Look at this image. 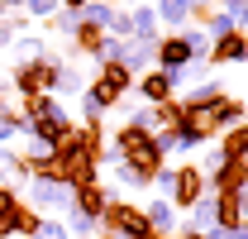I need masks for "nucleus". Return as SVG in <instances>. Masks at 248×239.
Wrapping results in <instances>:
<instances>
[{
    "instance_id": "1",
    "label": "nucleus",
    "mask_w": 248,
    "mask_h": 239,
    "mask_svg": "<svg viewBox=\"0 0 248 239\" xmlns=\"http://www.w3.org/2000/svg\"><path fill=\"white\" fill-rule=\"evenodd\" d=\"M100 139H105V129L100 124H72L67 134H62L58 144V163H53V177L67 182V187H81V182H95V153H100Z\"/></svg>"
},
{
    "instance_id": "2",
    "label": "nucleus",
    "mask_w": 248,
    "mask_h": 239,
    "mask_svg": "<svg viewBox=\"0 0 248 239\" xmlns=\"http://www.w3.org/2000/svg\"><path fill=\"white\" fill-rule=\"evenodd\" d=\"M19 115L29 120V134H24V139H43V144H58L62 134L72 129V115L62 110V101H53V96H38V101H19Z\"/></svg>"
},
{
    "instance_id": "3",
    "label": "nucleus",
    "mask_w": 248,
    "mask_h": 239,
    "mask_svg": "<svg viewBox=\"0 0 248 239\" xmlns=\"http://www.w3.org/2000/svg\"><path fill=\"white\" fill-rule=\"evenodd\" d=\"M58 67H62L58 53H48V58H38V62H15V72H10V91H15L19 101L53 96V77H58Z\"/></svg>"
},
{
    "instance_id": "4",
    "label": "nucleus",
    "mask_w": 248,
    "mask_h": 239,
    "mask_svg": "<svg viewBox=\"0 0 248 239\" xmlns=\"http://www.w3.org/2000/svg\"><path fill=\"white\" fill-rule=\"evenodd\" d=\"M91 86V96L105 105V110H115L124 101V91L134 86V77H129V67L124 62H105V67H95V82H86Z\"/></svg>"
},
{
    "instance_id": "5",
    "label": "nucleus",
    "mask_w": 248,
    "mask_h": 239,
    "mask_svg": "<svg viewBox=\"0 0 248 239\" xmlns=\"http://www.w3.org/2000/svg\"><path fill=\"white\" fill-rule=\"evenodd\" d=\"M100 230H120L124 239H148L153 230H148V220H143V206H134V201H110L105 206V215H100Z\"/></svg>"
},
{
    "instance_id": "6",
    "label": "nucleus",
    "mask_w": 248,
    "mask_h": 239,
    "mask_svg": "<svg viewBox=\"0 0 248 239\" xmlns=\"http://www.w3.org/2000/svg\"><path fill=\"white\" fill-rule=\"evenodd\" d=\"M205 191H210V187H205V177H201L196 163H177V168H172V191H167L172 210H191Z\"/></svg>"
},
{
    "instance_id": "7",
    "label": "nucleus",
    "mask_w": 248,
    "mask_h": 239,
    "mask_svg": "<svg viewBox=\"0 0 248 239\" xmlns=\"http://www.w3.org/2000/svg\"><path fill=\"white\" fill-rule=\"evenodd\" d=\"M24 206H33L38 215L43 210H72V187L67 182H58V177H29V201Z\"/></svg>"
},
{
    "instance_id": "8",
    "label": "nucleus",
    "mask_w": 248,
    "mask_h": 239,
    "mask_svg": "<svg viewBox=\"0 0 248 239\" xmlns=\"http://www.w3.org/2000/svg\"><path fill=\"white\" fill-rule=\"evenodd\" d=\"M153 67H157V72H167V77H177V72H186V67H191V48H186L182 34H162V38H157Z\"/></svg>"
},
{
    "instance_id": "9",
    "label": "nucleus",
    "mask_w": 248,
    "mask_h": 239,
    "mask_svg": "<svg viewBox=\"0 0 248 239\" xmlns=\"http://www.w3.org/2000/svg\"><path fill=\"white\" fill-rule=\"evenodd\" d=\"M124 163H129V168H134V172H139V177L148 182V187H153V177H157V168H162V163H167V158H162V153H157V144H153V134H143V139H134V144H129V149H124Z\"/></svg>"
},
{
    "instance_id": "10",
    "label": "nucleus",
    "mask_w": 248,
    "mask_h": 239,
    "mask_svg": "<svg viewBox=\"0 0 248 239\" xmlns=\"http://www.w3.org/2000/svg\"><path fill=\"white\" fill-rule=\"evenodd\" d=\"M110 201H115V191L100 187V182H81V187H72V210H81V215H91V220H100Z\"/></svg>"
},
{
    "instance_id": "11",
    "label": "nucleus",
    "mask_w": 248,
    "mask_h": 239,
    "mask_svg": "<svg viewBox=\"0 0 248 239\" xmlns=\"http://www.w3.org/2000/svg\"><path fill=\"white\" fill-rule=\"evenodd\" d=\"M205 187L210 191H244L248 187V158H224L215 172L205 177Z\"/></svg>"
},
{
    "instance_id": "12",
    "label": "nucleus",
    "mask_w": 248,
    "mask_h": 239,
    "mask_svg": "<svg viewBox=\"0 0 248 239\" xmlns=\"http://www.w3.org/2000/svg\"><path fill=\"white\" fill-rule=\"evenodd\" d=\"M134 86H139V101H143V105H162V101H172V96H177L172 77H167V72H157V67H148L143 77H134Z\"/></svg>"
},
{
    "instance_id": "13",
    "label": "nucleus",
    "mask_w": 248,
    "mask_h": 239,
    "mask_svg": "<svg viewBox=\"0 0 248 239\" xmlns=\"http://www.w3.org/2000/svg\"><path fill=\"white\" fill-rule=\"evenodd\" d=\"M205 62H224V67H229V62H248V34L234 29V34H224V38H215Z\"/></svg>"
},
{
    "instance_id": "14",
    "label": "nucleus",
    "mask_w": 248,
    "mask_h": 239,
    "mask_svg": "<svg viewBox=\"0 0 248 239\" xmlns=\"http://www.w3.org/2000/svg\"><path fill=\"white\" fill-rule=\"evenodd\" d=\"M153 15H157V29L182 34L186 24H191V0H157V5H153Z\"/></svg>"
},
{
    "instance_id": "15",
    "label": "nucleus",
    "mask_w": 248,
    "mask_h": 239,
    "mask_svg": "<svg viewBox=\"0 0 248 239\" xmlns=\"http://www.w3.org/2000/svg\"><path fill=\"white\" fill-rule=\"evenodd\" d=\"M234 124H248V105L234 101V96H224V101L215 105V115H210V129H215V139H219V134L234 129Z\"/></svg>"
},
{
    "instance_id": "16",
    "label": "nucleus",
    "mask_w": 248,
    "mask_h": 239,
    "mask_svg": "<svg viewBox=\"0 0 248 239\" xmlns=\"http://www.w3.org/2000/svg\"><path fill=\"white\" fill-rule=\"evenodd\" d=\"M153 48H157V43H134V38H124L120 62L129 67V77H143V72L153 67Z\"/></svg>"
},
{
    "instance_id": "17",
    "label": "nucleus",
    "mask_w": 248,
    "mask_h": 239,
    "mask_svg": "<svg viewBox=\"0 0 248 239\" xmlns=\"http://www.w3.org/2000/svg\"><path fill=\"white\" fill-rule=\"evenodd\" d=\"M167 134H172V149H177V153H196V149H205V144H210V134H205L196 120H182V124H177V129H167Z\"/></svg>"
},
{
    "instance_id": "18",
    "label": "nucleus",
    "mask_w": 248,
    "mask_h": 239,
    "mask_svg": "<svg viewBox=\"0 0 248 239\" xmlns=\"http://www.w3.org/2000/svg\"><path fill=\"white\" fill-rule=\"evenodd\" d=\"M143 220H148L153 235H167V239H172V230H177V210H172V201H162V196L143 206Z\"/></svg>"
},
{
    "instance_id": "19",
    "label": "nucleus",
    "mask_w": 248,
    "mask_h": 239,
    "mask_svg": "<svg viewBox=\"0 0 248 239\" xmlns=\"http://www.w3.org/2000/svg\"><path fill=\"white\" fill-rule=\"evenodd\" d=\"M186 215H191V220H186V230H191V235H210V230H215V191H205V196L186 210Z\"/></svg>"
},
{
    "instance_id": "20",
    "label": "nucleus",
    "mask_w": 248,
    "mask_h": 239,
    "mask_svg": "<svg viewBox=\"0 0 248 239\" xmlns=\"http://www.w3.org/2000/svg\"><path fill=\"white\" fill-rule=\"evenodd\" d=\"M215 144H219V153H224V158H248V124H234V129H224Z\"/></svg>"
},
{
    "instance_id": "21",
    "label": "nucleus",
    "mask_w": 248,
    "mask_h": 239,
    "mask_svg": "<svg viewBox=\"0 0 248 239\" xmlns=\"http://www.w3.org/2000/svg\"><path fill=\"white\" fill-rule=\"evenodd\" d=\"M15 62H38V58H48V43L43 38H33V34H15Z\"/></svg>"
},
{
    "instance_id": "22",
    "label": "nucleus",
    "mask_w": 248,
    "mask_h": 239,
    "mask_svg": "<svg viewBox=\"0 0 248 239\" xmlns=\"http://www.w3.org/2000/svg\"><path fill=\"white\" fill-rule=\"evenodd\" d=\"M110 19H115V5L110 0H86V10H81V24H91V29H110Z\"/></svg>"
},
{
    "instance_id": "23",
    "label": "nucleus",
    "mask_w": 248,
    "mask_h": 239,
    "mask_svg": "<svg viewBox=\"0 0 248 239\" xmlns=\"http://www.w3.org/2000/svg\"><path fill=\"white\" fill-rule=\"evenodd\" d=\"M38 29H48V34H58V38H72V34L81 29V15H72V10H58V15H48Z\"/></svg>"
},
{
    "instance_id": "24",
    "label": "nucleus",
    "mask_w": 248,
    "mask_h": 239,
    "mask_svg": "<svg viewBox=\"0 0 248 239\" xmlns=\"http://www.w3.org/2000/svg\"><path fill=\"white\" fill-rule=\"evenodd\" d=\"M86 91V77L77 72V67H58V77H53V96H81Z\"/></svg>"
},
{
    "instance_id": "25",
    "label": "nucleus",
    "mask_w": 248,
    "mask_h": 239,
    "mask_svg": "<svg viewBox=\"0 0 248 239\" xmlns=\"http://www.w3.org/2000/svg\"><path fill=\"white\" fill-rule=\"evenodd\" d=\"M182 38H186V48H191V62L210 58V34L205 29H182Z\"/></svg>"
},
{
    "instance_id": "26",
    "label": "nucleus",
    "mask_w": 248,
    "mask_h": 239,
    "mask_svg": "<svg viewBox=\"0 0 248 239\" xmlns=\"http://www.w3.org/2000/svg\"><path fill=\"white\" fill-rule=\"evenodd\" d=\"M38 220H43V215H38L33 206H24V201H19V210H15V235H19V239H33Z\"/></svg>"
},
{
    "instance_id": "27",
    "label": "nucleus",
    "mask_w": 248,
    "mask_h": 239,
    "mask_svg": "<svg viewBox=\"0 0 248 239\" xmlns=\"http://www.w3.org/2000/svg\"><path fill=\"white\" fill-rule=\"evenodd\" d=\"M120 48H124V38H110V34H105V38H100V43H95V67H105V62H120Z\"/></svg>"
},
{
    "instance_id": "28",
    "label": "nucleus",
    "mask_w": 248,
    "mask_h": 239,
    "mask_svg": "<svg viewBox=\"0 0 248 239\" xmlns=\"http://www.w3.org/2000/svg\"><path fill=\"white\" fill-rule=\"evenodd\" d=\"M201 29L210 34V43H215V38H224V34H234V19H229V15H224V10H215V15H210V19H205V24H201Z\"/></svg>"
},
{
    "instance_id": "29",
    "label": "nucleus",
    "mask_w": 248,
    "mask_h": 239,
    "mask_svg": "<svg viewBox=\"0 0 248 239\" xmlns=\"http://www.w3.org/2000/svg\"><path fill=\"white\" fill-rule=\"evenodd\" d=\"M33 239H72V235H67V225H62L58 215H43L38 230H33Z\"/></svg>"
},
{
    "instance_id": "30",
    "label": "nucleus",
    "mask_w": 248,
    "mask_h": 239,
    "mask_svg": "<svg viewBox=\"0 0 248 239\" xmlns=\"http://www.w3.org/2000/svg\"><path fill=\"white\" fill-rule=\"evenodd\" d=\"M48 15H58V0H24V19H33V24H43Z\"/></svg>"
},
{
    "instance_id": "31",
    "label": "nucleus",
    "mask_w": 248,
    "mask_h": 239,
    "mask_svg": "<svg viewBox=\"0 0 248 239\" xmlns=\"http://www.w3.org/2000/svg\"><path fill=\"white\" fill-rule=\"evenodd\" d=\"M115 182H120V187H129V191H143V187H148V182L139 177L129 163H115Z\"/></svg>"
},
{
    "instance_id": "32",
    "label": "nucleus",
    "mask_w": 248,
    "mask_h": 239,
    "mask_svg": "<svg viewBox=\"0 0 248 239\" xmlns=\"http://www.w3.org/2000/svg\"><path fill=\"white\" fill-rule=\"evenodd\" d=\"M219 163H224V153H219V144H210V149L201 153V163H196V168H201V177H210Z\"/></svg>"
},
{
    "instance_id": "33",
    "label": "nucleus",
    "mask_w": 248,
    "mask_h": 239,
    "mask_svg": "<svg viewBox=\"0 0 248 239\" xmlns=\"http://www.w3.org/2000/svg\"><path fill=\"white\" fill-rule=\"evenodd\" d=\"M19 210V191L15 187H0V215H15Z\"/></svg>"
},
{
    "instance_id": "34",
    "label": "nucleus",
    "mask_w": 248,
    "mask_h": 239,
    "mask_svg": "<svg viewBox=\"0 0 248 239\" xmlns=\"http://www.w3.org/2000/svg\"><path fill=\"white\" fill-rule=\"evenodd\" d=\"M182 82H196V86H201V82H210V67H205V62H191V67L182 72Z\"/></svg>"
},
{
    "instance_id": "35",
    "label": "nucleus",
    "mask_w": 248,
    "mask_h": 239,
    "mask_svg": "<svg viewBox=\"0 0 248 239\" xmlns=\"http://www.w3.org/2000/svg\"><path fill=\"white\" fill-rule=\"evenodd\" d=\"M15 43V19H0V48H10Z\"/></svg>"
},
{
    "instance_id": "36",
    "label": "nucleus",
    "mask_w": 248,
    "mask_h": 239,
    "mask_svg": "<svg viewBox=\"0 0 248 239\" xmlns=\"http://www.w3.org/2000/svg\"><path fill=\"white\" fill-rule=\"evenodd\" d=\"M58 10H72V15H81V10H86V0H58Z\"/></svg>"
},
{
    "instance_id": "37",
    "label": "nucleus",
    "mask_w": 248,
    "mask_h": 239,
    "mask_svg": "<svg viewBox=\"0 0 248 239\" xmlns=\"http://www.w3.org/2000/svg\"><path fill=\"white\" fill-rule=\"evenodd\" d=\"M10 139H19V134H15V129H10V124H5V120H0V149H5V144H10Z\"/></svg>"
},
{
    "instance_id": "38",
    "label": "nucleus",
    "mask_w": 248,
    "mask_h": 239,
    "mask_svg": "<svg viewBox=\"0 0 248 239\" xmlns=\"http://www.w3.org/2000/svg\"><path fill=\"white\" fill-rule=\"evenodd\" d=\"M10 105H15V101H10V86H0V115H5Z\"/></svg>"
},
{
    "instance_id": "39",
    "label": "nucleus",
    "mask_w": 248,
    "mask_h": 239,
    "mask_svg": "<svg viewBox=\"0 0 248 239\" xmlns=\"http://www.w3.org/2000/svg\"><path fill=\"white\" fill-rule=\"evenodd\" d=\"M115 10H134V5H143V0H110Z\"/></svg>"
},
{
    "instance_id": "40",
    "label": "nucleus",
    "mask_w": 248,
    "mask_h": 239,
    "mask_svg": "<svg viewBox=\"0 0 248 239\" xmlns=\"http://www.w3.org/2000/svg\"><path fill=\"white\" fill-rule=\"evenodd\" d=\"M95 239H124V235H120V230H100Z\"/></svg>"
},
{
    "instance_id": "41",
    "label": "nucleus",
    "mask_w": 248,
    "mask_h": 239,
    "mask_svg": "<svg viewBox=\"0 0 248 239\" xmlns=\"http://www.w3.org/2000/svg\"><path fill=\"white\" fill-rule=\"evenodd\" d=\"M172 239H205V235H191V230H182V235H172Z\"/></svg>"
},
{
    "instance_id": "42",
    "label": "nucleus",
    "mask_w": 248,
    "mask_h": 239,
    "mask_svg": "<svg viewBox=\"0 0 248 239\" xmlns=\"http://www.w3.org/2000/svg\"><path fill=\"white\" fill-rule=\"evenodd\" d=\"M148 239H167V235H148Z\"/></svg>"
}]
</instances>
